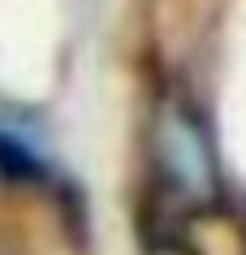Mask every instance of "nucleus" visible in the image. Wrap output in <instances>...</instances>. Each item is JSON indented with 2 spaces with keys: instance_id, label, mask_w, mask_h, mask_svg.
I'll use <instances>...</instances> for the list:
<instances>
[{
  "instance_id": "f257e3e1",
  "label": "nucleus",
  "mask_w": 246,
  "mask_h": 255,
  "mask_svg": "<svg viewBox=\"0 0 246 255\" xmlns=\"http://www.w3.org/2000/svg\"><path fill=\"white\" fill-rule=\"evenodd\" d=\"M151 151H156V173L173 199H181L186 208H212L220 199L216 147L207 134V121L190 100H168L156 113Z\"/></svg>"
},
{
  "instance_id": "f03ea898",
  "label": "nucleus",
  "mask_w": 246,
  "mask_h": 255,
  "mask_svg": "<svg viewBox=\"0 0 246 255\" xmlns=\"http://www.w3.org/2000/svg\"><path fill=\"white\" fill-rule=\"evenodd\" d=\"M0 169L13 177H48V151H39L17 126H0Z\"/></svg>"
}]
</instances>
